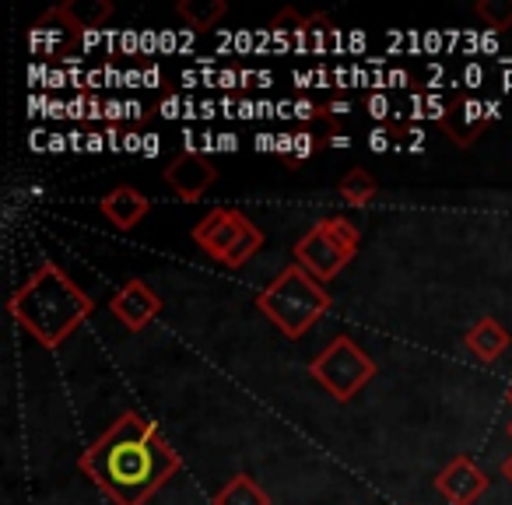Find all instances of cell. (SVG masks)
I'll list each match as a JSON object with an SVG mask.
<instances>
[{"instance_id":"13","label":"cell","mask_w":512,"mask_h":505,"mask_svg":"<svg viewBox=\"0 0 512 505\" xmlns=\"http://www.w3.org/2000/svg\"><path fill=\"white\" fill-rule=\"evenodd\" d=\"M509 330L502 327V323L495 320V316H481V320L474 323V327L467 330V348L470 355H477L481 362H498V358L505 355V348H509Z\"/></svg>"},{"instance_id":"8","label":"cell","mask_w":512,"mask_h":505,"mask_svg":"<svg viewBox=\"0 0 512 505\" xmlns=\"http://www.w3.org/2000/svg\"><path fill=\"white\" fill-rule=\"evenodd\" d=\"M109 309H113V316L130 330V334H141L148 323L158 320V313H162V299H158V292L148 285V281L130 278L127 285L109 299Z\"/></svg>"},{"instance_id":"1","label":"cell","mask_w":512,"mask_h":505,"mask_svg":"<svg viewBox=\"0 0 512 505\" xmlns=\"http://www.w3.org/2000/svg\"><path fill=\"white\" fill-rule=\"evenodd\" d=\"M78 467L113 505H144L162 484H169V477L179 474L183 456L169 446L155 421L123 411L78 456Z\"/></svg>"},{"instance_id":"21","label":"cell","mask_w":512,"mask_h":505,"mask_svg":"<svg viewBox=\"0 0 512 505\" xmlns=\"http://www.w3.org/2000/svg\"><path fill=\"white\" fill-rule=\"evenodd\" d=\"M502 474H505V477H509V481H512V456H509V460L502 463Z\"/></svg>"},{"instance_id":"23","label":"cell","mask_w":512,"mask_h":505,"mask_svg":"<svg viewBox=\"0 0 512 505\" xmlns=\"http://www.w3.org/2000/svg\"><path fill=\"white\" fill-rule=\"evenodd\" d=\"M509 439H512V421H509Z\"/></svg>"},{"instance_id":"16","label":"cell","mask_w":512,"mask_h":505,"mask_svg":"<svg viewBox=\"0 0 512 505\" xmlns=\"http://www.w3.org/2000/svg\"><path fill=\"white\" fill-rule=\"evenodd\" d=\"M176 11L190 29H214L228 15V4L225 0H179Z\"/></svg>"},{"instance_id":"6","label":"cell","mask_w":512,"mask_h":505,"mask_svg":"<svg viewBox=\"0 0 512 505\" xmlns=\"http://www.w3.org/2000/svg\"><path fill=\"white\" fill-rule=\"evenodd\" d=\"M249 225H253V221H249L239 207H214V211H207L204 218L193 225L190 235L207 257H214L221 264L225 253L242 239V232H246Z\"/></svg>"},{"instance_id":"3","label":"cell","mask_w":512,"mask_h":505,"mask_svg":"<svg viewBox=\"0 0 512 505\" xmlns=\"http://www.w3.org/2000/svg\"><path fill=\"white\" fill-rule=\"evenodd\" d=\"M256 309L288 337L299 341L306 337L323 316L330 313V292L323 288V281H316L306 267L292 264L256 295Z\"/></svg>"},{"instance_id":"20","label":"cell","mask_w":512,"mask_h":505,"mask_svg":"<svg viewBox=\"0 0 512 505\" xmlns=\"http://www.w3.org/2000/svg\"><path fill=\"white\" fill-rule=\"evenodd\" d=\"M295 141H299V144H295V162H299V158H306V155H313V151L320 148V144H313L316 137H309V134H299Z\"/></svg>"},{"instance_id":"19","label":"cell","mask_w":512,"mask_h":505,"mask_svg":"<svg viewBox=\"0 0 512 505\" xmlns=\"http://www.w3.org/2000/svg\"><path fill=\"white\" fill-rule=\"evenodd\" d=\"M306 25H309V18L306 15H299V8H281L278 15L271 18V32L274 36H288V32H306Z\"/></svg>"},{"instance_id":"9","label":"cell","mask_w":512,"mask_h":505,"mask_svg":"<svg viewBox=\"0 0 512 505\" xmlns=\"http://www.w3.org/2000/svg\"><path fill=\"white\" fill-rule=\"evenodd\" d=\"M488 484H491L488 474H484L470 456L449 460L446 467L439 470V477H435V491H439L449 505H474L477 498L488 491Z\"/></svg>"},{"instance_id":"4","label":"cell","mask_w":512,"mask_h":505,"mask_svg":"<svg viewBox=\"0 0 512 505\" xmlns=\"http://www.w3.org/2000/svg\"><path fill=\"white\" fill-rule=\"evenodd\" d=\"M358 242H362V232L355 221L323 218L295 242V264L306 267L316 281H334L355 260Z\"/></svg>"},{"instance_id":"7","label":"cell","mask_w":512,"mask_h":505,"mask_svg":"<svg viewBox=\"0 0 512 505\" xmlns=\"http://www.w3.org/2000/svg\"><path fill=\"white\" fill-rule=\"evenodd\" d=\"M162 179L179 200L193 204V200H200L214 183H218V169H214L211 158L200 155V151H179V155L162 169Z\"/></svg>"},{"instance_id":"15","label":"cell","mask_w":512,"mask_h":505,"mask_svg":"<svg viewBox=\"0 0 512 505\" xmlns=\"http://www.w3.org/2000/svg\"><path fill=\"white\" fill-rule=\"evenodd\" d=\"M337 193H341V200L348 207H365L376 200L379 193V183L376 176H372L369 169H348L341 176V183H337Z\"/></svg>"},{"instance_id":"10","label":"cell","mask_w":512,"mask_h":505,"mask_svg":"<svg viewBox=\"0 0 512 505\" xmlns=\"http://www.w3.org/2000/svg\"><path fill=\"white\" fill-rule=\"evenodd\" d=\"M439 130L456 144V148H470L474 141H481V134L488 130V113L474 95H453L449 106L439 113Z\"/></svg>"},{"instance_id":"5","label":"cell","mask_w":512,"mask_h":505,"mask_svg":"<svg viewBox=\"0 0 512 505\" xmlns=\"http://www.w3.org/2000/svg\"><path fill=\"white\" fill-rule=\"evenodd\" d=\"M379 372V365L358 348L351 337H334L320 355L309 362V376L337 400V404H348L365 383H372Z\"/></svg>"},{"instance_id":"22","label":"cell","mask_w":512,"mask_h":505,"mask_svg":"<svg viewBox=\"0 0 512 505\" xmlns=\"http://www.w3.org/2000/svg\"><path fill=\"white\" fill-rule=\"evenodd\" d=\"M505 400H509V404H512V386H509V393H505Z\"/></svg>"},{"instance_id":"2","label":"cell","mask_w":512,"mask_h":505,"mask_svg":"<svg viewBox=\"0 0 512 505\" xmlns=\"http://www.w3.org/2000/svg\"><path fill=\"white\" fill-rule=\"evenodd\" d=\"M8 309L32 341L57 351L92 316L95 299L85 288H78V281L64 267L53 264V260H43L29 274V281H22L11 292Z\"/></svg>"},{"instance_id":"12","label":"cell","mask_w":512,"mask_h":505,"mask_svg":"<svg viewBox=\"0 0 512 505\" xmlns=\"http://www.w3.org/2000/svg\"><path fill=\"white\" fill-rule=\"evenodd\" d=\"M99 211L109 225H116L120 232H130V228H137L144 218H148L151 197H144V193L134 190V186H113V190L99 200Z\"/></svg>"},{"instance_id":"17","label":"cell","mask_w":512,"mask_h":505,"mask_svg":"<svg viewBox=\"0 0 512 505\" xmlns=\"http://www.w3.org/2000/svg\"><path fill=\"white\" fill-rule=\"evenodd\" d=\"M260 249H264V232H260V225H249L246 232H242V239L225 253L221 264H225L228 271H239V267H246Z\"/></svg>"},{"instance_id":"14","label":"cell","mask_w":512,"mask_h":505,"mask_svg":"<svg viewBox=\"0 0 512 505\" xmlns=\"http://www.w3.org/2000/svg\"><path fill=\"white\" fill-rule=\"evenodd\" d=\"M211 505H271V498L249 474H235L225 488L214 491Z\"/></svg>"},{"instance_id":"18","label":"cell","mask_w":512,"mask_h":505,"mask_svg":"<svg viewBox=\"0 0 512 505\" xmlns=\"http://www.w3.org/2000/svg\"><path fill=\"white\" fill-rule=\"evenodd\" d=\"M474 15L495 32L512 29V0H477Z\"/></svg>"},{"instance_id":"11","label":"cell","mask_w":512,"mask_h":505,"mask_svg":"<svg viewBox=\"0 0 512 505\" xmlns=\"http://www.w3.org/2000/svg\"><path fill=\"white\" fill-rule=\"evenodd\" d=\"M109 18H113V4L109 0H67V4H57V8L46 11L39 22H57L67 32L81 36V32L102 29Z\"/></svg>"}]
</instances>
